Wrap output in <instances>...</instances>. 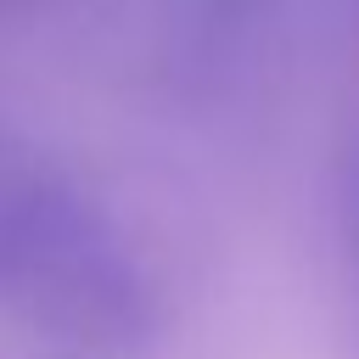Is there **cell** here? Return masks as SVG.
Listing matches in <instances>:
<instances>
[{
	"instance_id": "cell-1",
	"label": "cell",
	"mask_w": 359,
	"mask_h": 359,
	"mask_svg": "<svg viewBox=\"0 0 359 359\" xmlns=\"http://www.w3.org/2000/svg\"><path fill=\"white\" fill-rule=\"evenodd\" d=\"M0 286L28 320L79 342H135L151 325V280L135 241L56 174L0 185Z\"/></svg>"
},
{
	"instance_id": "cell-2",
	"label": "cell",
	"mask_w": 359,
	"mask_h": 359,
	"mask_svg": "<svg viewBox=\"0 0 359 359\" xmlns=\"http://www.w3.org/2000/svg\"><path fill=\"white\" fill-rule=\"evenodd\" d=\"M348 213H353V247H359V157H353V191H348Z\"/></svg>"
}]
</instances>
